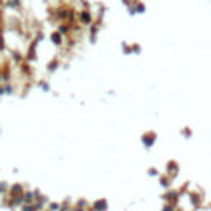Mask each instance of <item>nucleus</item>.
<instances>
[{"label":"nucleus","mask_w":211,"mask_h":211,"mask_svg":"<svg viewBox=\"0 0 211 211\" xmlns=\"http://www.w3.org/2000/svg\"><path fill=\"white\" fill-rule=\"evenodd\" d=\"M54 68H56V61H53V63H51V64H50V69H51V71H53Z\"/></svg>","instance_id":"nucleus-8"},{"label":"nucleus","mask_w":211,"mask_h":211,"mask_svg":"<svg viewBox=\"0 0 211 211\" xmlns=\"http://www.w3.org/2000/svg\"><path fill=\"white\" fill-rule=\"evenodd\" d=\"M153 139H155V137H153L152 134H149V135H145L144 139H142V140H144V144L147 145V147H150V145L153 144Z\"/></svg>","instance_id":"nucleus-3"},{"label":"nucleus","mask_w":211,"mask_h":211,"mask_svg":"<svg viewBox=\"0 0 211 211\" xmlns=\"http://www.w3.org/2000/svg\"><path fill=\"white\" fill-rule=\"evenodd\" d=\"M0 2H2V0H0Z\"/></svg>","instance_id":"nucleus-12"},{"label":"nucleus","mask_w":211,"mask_h":211,"mask_svg":"<svg viewBox=\"0 0 211 211\" xmlns=\"http://www.w3.org/2000/svg\"><path fill=\"white\" fill-rule=\"evenodd\" d=\"M61 38H63V36H61V33H59V31H56V33L51 35V40H53L54 45H61V41H63Z\"/></svg>","instance_id":"nucleus-1"},{"label":"nucleus","mask_w":211,"mask_h":211,"mask_svg":"<svg viewBox=\"0 0 211 211\" xmlns=\"http://www.w3.org/2000/svg\"><path fill=\"white\" fill-rule=\"evenodd\" d=\"M96 210H101V211H106V208H107V203H106V200H101V201H97L94 205Z\"/></svg>","instance_id":"nucleus-2"},{"label":"nucleus","mask_w":211,"mask_h":211,"mask_svg":"<svg viewBox=\"0 0 211 211\" xmlns=\"http://www.w3.org/2000/svg\"><path fill=\"white\" fill-rule=\"evenodd\" d=\"M59 31H61V33H68V26H66V25H63L61 28H59Z\"/></svg>","instance_id":"nucleus-7"},{"label":"nucleus","mask_w":211,"mask_h":211,"mask_svg":"<svg viewBox=\"0 0 211 211\" xmlns=\"http://www.w3.org/2000/svg\"><path fill=\"white\" fill-rule=\"evenodd\" d=\"M163 211H172V206H165L163 208Z\"/></svg>","instance_id":"nucleus-10"},{"label":"nucleus","mask_w":211,"mask_h":211,"mask_svg":"<svg viewBox=\"0 0 211 211\" xmlns=\"http://www.w3.org/2000/svg\"><path fill=\"white\" fill-rule=\"evenodd\" d=\"M12 193L13 195H17V193H21V185H15L12 188Z\"/></svg>","instance_id":"nucleus-6"},{"label":"nucleus","mask_w":211,"mask_h":211,"mask_svg":"<svg viewBox=\"0 0 211 211\" xmlns=\"http://www.w3.org/2000/svg\"><path fill=\"white\" fill-rule=\"evenodd\" d=\"M25 211H35V208H31V206H25Z\"/></svg>","instance_id":"nucleus-9"},{"label":"nucleus","mask_w":211,"mask_h":211,"mask_svg":"<svg viewBox=\"0 0 211 211\" xmlns=\"http://www.w3.org/2000/svg\"><path fill=\"white\" fill-rule=\"evenodd\" d=\"M74 211H83V210H74Z\"/></svg>","instance_id":"nucleus-11"},{"label":"nucleus","mask_w":211,"mask_h":211,"mask_svg":"<svg viewBox=\"0 0 211 211\" xmlns=\"http://www.w3.org/2000/svg\"><path fill=\"white\" fill-rule=\"evenodd\" d=\"M173 196H178V193H177V191H170V193H168V195H167L165 198H167V200H168V201H172V200H175V198H173Z\"/></svg>","instance_id":"nucleus-5"},{"label":"nucleus","mask_w":211,"mask_h":211,"mask_svg":"<svg viewBox=\"0 0 211 211\" xmlns=\"http://www.w3.org/2000/svg\"><path fill=\"white\" fill-rule=\"evenodd\" d=\"M81 20L84 23H91V13L89 12H81Z\"/></svg>","instance_id":"nucleus-4"}]
</instances>
